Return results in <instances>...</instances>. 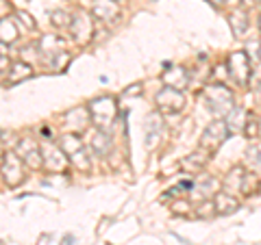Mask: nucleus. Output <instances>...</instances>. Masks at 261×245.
Masks as SVG:
<instances>
[{
	"label": "nucleus",
	"mask_w": 261,
	"mask_h": 245,
	"mask_svg": "<svg viewBox=\"0 0 261 245\" xmlns=\"http://www.w3.org/2000/svg\"><path fill=\"white\" fill-rule=\"evenodd\" d=\"M202 100H205L207 109L214 113V115H228L231 109L235 107V98L231 94V89L222 83H216V85H209L202 89Z\"/></svg>",
	"instance_id": "1"
},
{
	"label": "nucleus",
	"mask_w": 261,
	"mask_h": 245,
	"mask_svg": "<svg viewBox=\"0 0 261 245\" xmlns=\"http://www.w3.org/2000/svg\"><path fill=\"white\" fill-rule=\"evenodd\" d=\"M89 115L92 121L96 124V130H105L109 133L116 124V115H118V104L111 96H100L96 100L89 102Z\"/></svg>",
	"instance_id": "2"
},
{
	"label": "nucleus",
	"mask_w": 261,
	"mask_h": 245,
	"mask_svg": "<svg viewBox=\"0 0 261 245\" xmlns=\"http://www.w3.org/2000/svg\"><path fill=\"white\" fill-rule=\"evenodd\" d=\"M228 72H231V78L238 83L240 87H246L250 83V76H252V68H250V59L244 50H235L228 54Z\"/></svg>",
	"instance_id": "3"
},
{
	"label": "nucleus",
	"mask_w": 261,
	"mask_h": 245,
	"mask_svg": "<svg viewBox=\"0 0 261 245\" xmlns=\"http://www.w3.org/2000/svg\"><path fill=\"white\" fill-rule=\"evenodd\" d=\"M228 135H231V133H228V128H226V121H222V119L211 121V124L205 128L202 137H200V148L205 150L207 154L216 152L220 145H222L228 139Z\"/></svg>",
	"instance_id": "4"
},
{
	"label": "nucleus",
	"mask_w": 261,
	"mask_h": 245,
	"mask_svg": "<svg viewBox=\"0 0 261 245\" xmlns=\"http://www.w3.org/2000/svg\"><path fill=\"white\" fill-rule=\"evenodd\" d=\"M3 178L7 187H18L24 180V161L15 152L3 154Z\"/></svg>",
	"instance_id": "5"
},
{
	"label": "nucleus",
	"mask_w": 261,
	"mask_h": 245,
	"mask_svg": "<svg viewBox=\"0 0 261 245\" xmlns=\"http://www.w3.org/2000/svg\"><path fill=\"white\" fill-rule=\"evenodd\" d=\"M154 102H157V107L161 113H178L183 111L185 107V96L183 91H178V89H172V87H163L161 91L157 94V98H154Z\"/></svg>",
	"instance_id": "6"
},
{
	"label": "nucleus",
	"mask_w": 261,
	"mask_h": 245,
	"mask_svg": "<svg viewBox=\"0 0 261 245\" xmlns=\"http://www.w3.org/2000/svg\"><path fill=\"white\" fill-rule=\"evenodd\" d=\"M42 157H44V169L48 171H63L68 167V154H65L59 145H55L50 141L42 143Z\"/></svg>",
	"instance_id": "7"
},
{
	"label": "nucleus",
	"mask_w": 261,
	"mask_h": 245,
	"mask_svg": "<svg viewBox=\"0 0 261 245\" xmlns=\"http://www.w3.org/2000/svg\"><path fill=\"white\" fill-rule=\"evenodd\" d=\"M92 18L94 15H89L87 11H79L72 15L70 30H72V37H74L79 44H87L89 39H92V35H94V20Z\"/></svg>",
	"instance_id": "8"
},
{
	"label": "nucleus",
	"mask_w": 261,
	"mask_h": 245,
	"mask_svg": "<svg viewBox=\"0 0 261 245\" xmlns=\"http://www.w3.org/2000/svg\"><path fill=\"white\" fill-rule=\"evenodd\" d=\"M15 154L27 163L33 169H42L44 167V157H42V145H37L33 139H22L15 148Z\"/></svg>",
	"instance_id": "9"
},
{
	"label": "nucleus",
	"mask_w": 261,
	"mask_h": 245,
	"mask_svg": "<svg viewBox=\"0 0 261 245\" xmlns=\"http://www.w3.org/2000/svg\"><path fill=\"white\" fill-rule=\"evenodd\" d=\"M92 15L96 20L105 22V24H113L120 15L118 3L116 0H94L92 3Z\"/></svg>",
	"instance_id": "10"
},
{
	"label": "nucleus",
	"mask_w": 261,
	"mask_h": 245,
	"mask_svg": "<svg viewBox=\"0 0 261 245\" xmlns=\"http://www.w3.org/2000/svg\"><path fill=\"white\" fill-rule=\"evenodd\" d=\"M89 119H92V115H89V109H83V107H76V109H70L68 113L63 115V121H65V128L74 130V133H83V130L87 128Z\"/></svg>",
	"instance_id": "11"
},
{
	"label": "nucleus",
	"mask_w": 261,
	"mask_h": 245,
	"mask_svg": "<svg viewBox=\"0 0 261 245\" xmlns=\"http://www.w3.org/2000/svg\"><path fill=\"white\" fill-rule=\"evenodd\" d=\"M163 133V117L161 113H150L146 117V148L152 150L159 143V137Z\"/></svg>",
	"instance_id": "12"
},
{
	"label": "nucleus",
	"mask_w": 261,
	"mask_h": 245,
	"mask_svg": "<svg viewBox=\"0 0 261 245\" xmlns=\"http://www.w3.org/2000/svg\"><path fill=\"white\" fill-rule=\"evenodd\" d=\"M226 128H228V133L231 135H238V133H244V128H246V121H248V113L244 111L242 107H235L231 109V113L226 115Z\"/></svg>",
	"instance_id": "13"
},
{
	"label": "nucleus",
	"mask_w": 261,
	"mask_h": 245,
	"mask_svg": "<svg viewBox=\"0 0 261 245\" xmlns=\"http://www.w3.org/2000/svg\"><path fill=\"white\" fill-rule=\"evenodd\" d=\"M163 83L166 87H172V89H185L187 83H190V74H187V70L183 68H168V72H163Z\"/></svg>",
	"instance_id": "14"
},
{
	"label": "nucleus",
	"mask_w": 261,
	"mask_h": 245,
	"mask_svg": "<svg viewBox=\"0 0 261 245\" xmlns=\"http://www.w3.org/2000/svg\"><path fill=\"white\" fill-rule=\"evenodd\" d=\"M238 208H240V202L235 200V195L226 193V191L216 193V198H214V210H216L218 215H231Z\"/></svg>",
	"instance_id": "15"
},
{
	"label": "nucleus",
	"mask_w": 261,
	"mask_h": 245,
	"mask_svg": "<svg viewBox=\"0 0 261 245\" xmlns=\"http://www.w3.org/2000/svg\"><path fill=\"white\" fill-rule=\"evenodd\" d=\"M244 178H246V171H244V167H235L228 171V176L224 178V191L226 193H242V187H244Z\"/></svg>",
	"instance_id": "16"
},
{
	"label": "nucleus",
	"mask_w": 261,
	"mask_h": 245,
	"mask_svg": "<svg viewBox=\"0 0 261 245\" xmlns=\"http://www.w3.org/2000/svg\"><path fill=\"white\" fill-rule=\"evenodd\" d=\"M89 145H92V152L96 157H105V154L111 150V135L105 133V130H96Z\"/></svg>",
	"instance_id": "17"
},
{
	"label": "nucleus",
	"mask_w": 261,
	"mask_h": 245,
	"mask_svg": "<svg viewBox=\"0 0 261 245\" xmlns=\"http://www.w3.org/2000/svg\"><path fill=\"white\" fill-rule=\"evenodd\" d=\"M216 187H218V182H216L209 174H200V176L194 180V189H192V193H198V195H200V200H207V198H209V193H214Z\"/></svg>",
	"instance_id": "18"
},
{
	"label": "nucleus",
	"mask_w": 261,
	"mask_h": 245,
	"mask_svg": "<svg viewBox=\"0 0 261 245\" xmlns=\"http://www.w3.org/2000/svg\"><path fill=\"white\" fill-rule=\"evenodd\" d=\"M61 46H63V42H61L59 37L46 35V37L42 39V44H39V52L44 54V63L50 59V56H55L57 52H61Z\"/></svg>",
	"instance_id": "19"
},
{
	"label": "nucleus",
	"mask_w": 261,
	"mask_h": 245,
	"mask_svg": "<svg viewBox=\"0 0 261 245\" xmlns=\"http://www.w3.org/2000/svg\"><path fill=\"white\" fill-rule=\"evenodd\" d=\"M59 148L68 154V159L72 157V154H76L83 150V143H81V137L76 133H68V135H63L59 139Z\"/></svg>",
	"instance_id": "20"
},
{
	"label": "nucleus",
	"mask_w": 261,
	"mask_h": 245,
	"mask_svg": "<svg viewBox=\"0 0 261 245\" xmlns=\"http://www.w3.org/2000/svg\"><path fill=\"white\" fill-rule=\"evenodd\" d=\"M205 163H207L205 152H192L190 157L183 159V169L187 171V174H200V169H202Z\"/></svg>",
	"instance_id": "21"
},
{
	"label": "nucleus",
	"mask_w": 261,
	"mask_h": 245,
	"mask_svg": "<svg viewBox=\"0 0 261 245\" xmlns=\"http://www.w3.org/2000/svg\"><path fill=\"white\" fill-rule=\"evenodd\" d=\"M31 74H33V70H31L29 63H24V61L13 63V68H11V72H9V85L22 83V80H27Z\"/></svg>",
	"instance_id": "22"
},
{
	"label": "nucleus",
	"mask_w": 261,
	"mask_h": 245,
	"mask_svg": "<svg viewBox=\"0 0 261 245\" xmlns=\"http://www.w3.org/2000/svg\"><path fill=\"white\" fill-rule=\"evenodd\" d=\"M0 39H3V44H13L18 39V28H15L13 20L3 18V22H0Z\"/></svg>",
	"instance_id": "23"
},
{
	"label": "nucleus",
	"mask_w": 261,
	"mask_h": 245,
	"mask_svg": "<svg viewBox=\"0 0 261 245\" xmlns=\"http://www.w3.org/2000/svg\"><path fill=\"white\" fill-rule=\"evenodd\" d=\"M231 28H233L235 35H244L246 28H248V13L242 11V9L231 13Z\"/></svg>",
	"instance_id": "24"
},
{
	"label": "nucleus",
	"mask_w": 261,
	"mask_h": 245,
	"mask_svg": "<svg viewBox=\"0 0 261 245\" xmlns=\"http://www.w3.org/2000/svg\"><path fill=\"white\" fill-rule=\"evenodd\" d=\"M70 61H72L70 54L65 52V50H61V52H57L55 56H50V59L46 61V65H48V68H50L53 72H63V70L70 65Z\"/></svg>",
	"instance_id": "25"
},
{
	"label": "nucleus",
	"mask_w": 261,
	"mask_h": 245,
	"mask_svg": "<svg viewBox=\"0 0 261 245\" xmlns=\"http://www.w3.org/2000/svg\"><path fill=\"white\" fill-rule=\"evenodd\" d=\"M70 161H72V165H76L81 171H89V167H92V163H89L85 150H81V152H76V154H72Z\"/></svg>",
	"instance_id": "26"
},
{
	"label": "nucleus",
	"mask_w": 261,
	"mask_h": 245,
	"mask_svg": "<svg viewBox=\"0 0 261 245\" xmlns=\"http://www.w3.org/2000/svg\"><path fill=\"white\" fill-rule=\"evenodd\" d=\"M259 191V180L252 174H246V178H244V187H242V193L244 195H252Z\"/></svg>",
	"instance_id": "27"
},
{
	"label": "nucleus",
	"mask_w": 261,
	"mask_h": 245,
	"mask_svg": "<svg viewBox=\"0 0 261 245\" xmlns=\"http://www.w3.org/2000/svg\"><path fill=\"white\" fill-rule=\"evenodd\" d=\"M53 24L55 26H61V28H70L72 26V18L65 11H55L53 13Z\"/></svg>",
	"instance_id": "28"
},
{
	"label": "nucleus",
	"mask_w": 261,
	"mask_h": 245,
	"mask_svg": "<svg viewBox=\"0 0 261 245\" xmlns=\"http://www.w3.org/2000/svg\"><path fill=\"white\" fill-rule=\"evenodd\" d=\"M244 135L248 139H255L259 135V121L255 115H248V121H246V128H244Z\"/></svg>",
	"instance_id": "29"
},
{
	"label": "nucleus",
	"mask_w": 261,
	"mask_h": 245,
	"mask_svg": "<svg viewBox=\"0 0 261 245\" xmlns=\"http://www.w3.org/2000/svg\"><path fill=\"white\" fill-rule=\"evenodd\" d=\"M15 15H18L20 22H22V24H24V26H27L29 30H35V22H33V18H31V15H29L27 11H18Z\"/></svg>",
	"instance_id": "30"
},
{
	"label": "nucleus",
	"mask_w": 261,
	"mask_h": 245,
	"mask_svg": "<svg viewBox=\"0 0 261 245\" xmlns=\"http://www.w3.org/2000/svg\"><path fill=\"white\" fill-rule=\"evenodd\" d=\"M248 157H250V161H255V165H259V163H261V150L255 145V148L248 150Z\"/></svg>",
	"instance_id": "31"
},
{
	"label": "nucleus",
	"mask_w": 261,
	"mask_h": 245,
	"mask_svg": "<svg viewBox=\"0 0 261 245\" xmlns=\"http://www.w3.org/2000/svg\"><path fill=\"white\" fill-rule=\"evenodd\" d=\"M57 243V236L55 234H44L42 239H39V245H55Z\"/></svg>",
	"instance_id": "32"
},
{
	"label": "nucleus",
	"mask_w": 261,
	"mask_h": 245,
	"mask_svg": "<svg viewBox=\"0 0 261 245\" xmlns=\"http://www.w3.org/2000/svg\"><path fill=\"white\" fill-rule=\"evenodd\" d=\"M130 94H133V96H140V94H142V85H133V87H128L126 91H124V96H130Z\"/></svg>",
	"instance_id": "33"
},
{
	"label": "nucleus",
	"mask_w": 261,
	"mask_h": 245,
	"mask_svg": "<svg viewBox=\"0 0 261 245\" xmlns=\"http://www.w3.org/2000/svg\"><path fill=\"white\" fill-rule=\"evenodd\" d=\"M3 74H7V54H3Z\"/></svg>",
	"instance_id": "34"
},
{
	"label": "nucleus",
	"mask_w": 261,
	"mask_h": 245,
	"mask_svg": "<svg viewBox=\"0 0 261 245\" xmlns=\"http://www.w3.org/2000/svg\"><path fill=\"white\" fill-rule=\"evenodd\" d=\"M209 3H211V5H222L224 0H209Z\"/></svg>",
	"instance_id": "35"
},
{
	"label": "nucleus",
	"mask_w": 261,
	"mask_h": 245,
	"mask_svg": "<svg viewBox=\"0 0 261 245\" xmlns=\"http://www.w3.org/2000/svg\"><path fill=\"white\" fill-rule=\"evenodd\" d=\"M259 56H261V48H259Z\"/></svg>",
	"instance_id": "36"
},
{
	"label": "nucleus",
	"mask_w": 261,
	"mask_h": 245,
	"mask_svg": "<svg viewBox=\"0 0 261 245\" xmlns=\"http://www.w3.org/2000/svg\"><path fill=\"white\" fill-rule=\"evenodd\" d=\"M259 26H261V20H259Z\"/></svg>",
	"instance_id": "37"
}]
</instances>
